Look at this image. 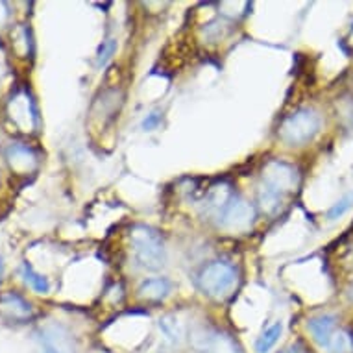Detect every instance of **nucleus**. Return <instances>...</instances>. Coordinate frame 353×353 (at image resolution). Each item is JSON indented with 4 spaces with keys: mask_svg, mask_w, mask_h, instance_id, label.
Listing matches in <instances>:
<instances>
[{
    "mask_svg": "<svg viewBox=\"0 0 353 353\" xmlns=\"http://www.w3.org/2000/svg\"><path fill=\"white\" fill-rule=\"evenodd\" d=\"M135 259L146 270H159L165 265L167 254L161 235L150 226H135L130 233Z\"/></svg>",
    "mask_w": 353,
    "mask_h": 353,
    "instance_id": "1",
    "label": "nucleus"
},
{
    "mask_svg": "<svg viewBox=\"0 0 353 353\" xmlns=\"http://www.w3.org/2000/svg\"><path fill=\"white\" fill-rule=\"evenodd\" d=\"M239 272L228 261H213L208 267H203L196 276V283L203 294L211 298H226L237 285Z\"/></svg>",
    "mask_w": 353,
    "mask_h": 353,
    "instance_id": "2",
    "label": "nucleus"
},
{
    "mask_svg": "<svg viewBox=\"0 0 353 353\" xmlns=\"http://www.w3.org/2000/svg\"><path fill=\"white\" fill-rule=\"evenodd\" d=\"M322 119L314 110H300L287 117L279 128V139L285 145L301 146L313 139L320 132Z\"/></svg>",
    "mask_w": 353,
    "mask_h": 353,
    "instance_id": "3",
    "label": "nucleus"
},
{
    "mask_svg": "<svg viewBox=\"0 0 353 353\" xmlns=\"http://www.w3.org/2000/svg\"><path fill=\"white\" fill-rule=\"evenodd\" d=\"M255 219L254 208L250 205L243 198L233 196L230 202L226 203V208L222 209L216 216L220 228L226 230H235V232H244L252 226V222Z\"/></svg>",
    "mask_w": 353,
    "mask_h": 353,
    "instance_id": "4",
    "label": "nucleus"
},
{
    "mask_svg": "<svg viewBox=\"0 0 353 353\" xmlns=\"http://www.w3.org/2000/svg\"><path fill=\"white\" fill-rule=\"evenodd\" d=\"M263 185L283 196L298 185V172L283 161H270L263 170Z\"/></svg>",
    "mask_w": 353,
    "mask_h": 353,
    "instance_id": "5",
    "label": "nucleus"
},
{
    "mask_svg": "<svg viewBox=\"0 0 353 353\" xmlns=\"http://www.w3.org/2000/svg\"><path fill=\"white\" fill-rule=\"evenodd\" d=\"M39 342L43 353H78L74 336L61 324H47L39 330Z\"/></svg>",
    "mask_w": 353,
    "mask_h": 353,
    "instance_id": "6",
    "label": "nucleus"
},
{
    "mask_svg": "<svg viewBox=\"0 0 353 353\" xmlns=\"http://www.w3.org/2000/svg\"><path fill=\"white\" fill-rule=\"evenodd\" d=\"M0 311L13 320H26L32 316V305L23 296L15 294V292H6L0 296Z\"/></svg>",
    "mask_w": 353,
    "mask_h": 353,
    "instance_id": "7",
    "label": "nucleus"
},
{
    "mask_svg": "<svg viewBox=\"0 0 353 353\" xmlns=\"http://www.w3.org/2000/svg\"><path fill=\"white\" fill-rule=\"evenodd\" d=\"M335 324L336 319L333 314H322V316H316V319L309 320V331L320 346H327L331 341V336L335 333Z\"/></svg>",
    "mask_w": 353,
    "mask_h": 353,
    "instance_id": "8",
    "label": "nucleus"
},
{
    "mask_svg": "<svg viewBox=\"0 0 353 353\" xmlns=\"http://www.w3.org/2000/svg\"><path fill=\"white\" fill-rule=\"evenodd\" d=\"M159 331H161L163 341L165 344H168L170 347H178L183 342V336H185V331H183V325L178 320V316L174 314H165L159 319Z\"/></svg>",
    "mask_w": 353,
    "mask_h": 353,
    "instance_id": "9",
    "label": "nucleus"
},
{
    "mask_svg": "<svg viewBox=\"0 0 353 353\" xmlns=\"http://www.w3.org/2000/svg\"><path fill=\"white\" fill-rule=\"evenodd\" d=\"M172 290V283L167 278H154L143 281L139 287V298L148 301H161L165 300Z\"/></svg>",
    "mask_w": 353,
    "mask_h": 353,
    "instance_id": "10",
    "label": "nucleus"
},
{
    "mask_svg": "<svg viewBox=\"0 0 353 353\" xmlns=\"http://www.w3.org/2000/svg\"><path fill=\"white\" fill-rule=\"evenodd\" d=\"M281 331H283V325L281 322H276L270 327L263 331L259 335V339L255 341V352L257 353H268L276 346V342L279 341V336H281Z\"/></svg>",
    "mask_w": 353,
    "mask_h": 353,
    "instance_id": "11",
    "label": "nucleus"
},
{
    "mask_svg": "<svg viewBox=\"0 0 353 353\" xmlns=\"http://www.w3.org/2000/svg\"><path fill=\"white\" fill-rule=\"evenodd\" d=\"M325 347L327 353H353V335L350 331H336Z\"/></svg>",
    "mask_w": 353,
    "mask_h": 353,
    "instance_id": "12",
    "label": "nucleus"
},
{
    "mask_svg": "<svg viewBox=\"0 0 353 353\" xmlns=\"http://www.w3.org/2000/svg\"><path fill=\"white\" fill-rule=\"evenodd\" d=\"M23 278L24 281H26V283H28L35 292H39V294H47L48 290H50L48 279L45 278V276H41V274L35 272L28 263H24L23 265Z\"/></svg>",
    "mask_w": 353,
    "mask_h": 353,
    "instance_id": "13",
    "label": "nucleus"
},
{
    "mask_svg": "<svg viewBox=\"0 0 353 353\" xmlns=\"http://www.w3.org/2000/svg\"><path fill=\"white\" fill-rule=\"evenodd\" d=\"M257 198H259L261 209L268 214L276 213V211L281 208V202H283V196H281V194L270 191V189H267L265 185H261Z\"/></svg>",
    "mask_w": 353,
    "mask_h": 353,
    "instance_id": "14",
    "label": "nucleus"
},
{
    "mask_svg": "<svg viewBox=\"0 0 353 353\" xmlns=\"http://www.w3.org/2000/svg\"><path fill=\"white\" fill-rule=\"evenodd\" d=\"M115 50H117V41L105 39L104 43H102V47H100L99 56H97V65H99V67H104V65H108V61H110L111 56L115 54Z\"/></svg>",
    "mask_w": 353,
    "mask_h": 353,
    "instance_id": "15",
    "label": "nucleus"
},
{
    "mask_svg": "<svg viewBox=\"0 0 353 353\" xmlns=\"http://www.w3.org/2000/svg\"><path fill=\"white\" fill-rule=\"evenodd\" d=\"M352 205H353V194H346V196L342 198V200H339V202H336L335 205L330 209V213H327V219H330V220L341 219L342 214L346 213L347 209L352 208Z\"/></svg>",
    "mask_w": 353,
    "mask_h": 353,
    "instance_id": "16",
    "label": "nucleus"
},
{
    "mask_svg": "<svg viewBox=\"0 0 353 353\" xmlns=\"http://www.w3.org/2000/svg\"><path fill=\"white\" fill-rule=\"evenodd\" d=\"M159 122H161V115H159V113H152V115H148L145 121H143V130H145V132H152Z\"/></svg>",
    "mask_w": 353,
    "mask_h": 353,
    "instance_id": "17",
    "label": "nucleus"
},
{
    "mask_svg": "<svg viewBox=\"0 0 353 353\" xmlns=\"http://www.w3.org/2000/svg\"><path fill=\"white\" fill-rule=\"evenodd\" d=\"M281 353H303V347H301V344H292V346L283 350Z\"/></svg>",
    "mask_w": 353,
    "mask_h": 353,
    "instance_id": "18",
    "label": "nucleus"
},
{
    "mask_svg": "<svg viewBox=\"0 0 353 353\" xmlns=\"http://www.w3.org/2000/svg\"><path fill=\"white\" fill-rule=\"evenodd\" d=\"M2 274H4V261L0 257V279H2Z\"/></svg>",
    "mask_w": 353,
    "mask_h": 353,
    "instance_id": "19",
    "label": "nucleus"
},
{
    "mask_svg": "<svg viewBox=\"0 0 353 353\" xmlns=\"http://www.w3.org/2000/svg\"><path fill=\"white\" fill-rule=\"evenodd\" d=\"M202 353H209V352H202Z\"/></svg>",
    "mask_w": 353,
    "mask_h": 353,
    "instance_id": "20",
    "label": "nucleus"
}]
</instances>
